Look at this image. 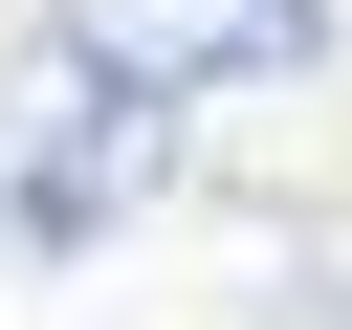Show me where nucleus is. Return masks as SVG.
<instances>
[{
    "label": "nucleus",
    "mask_w": 352,
    "mask_h": 330,
    "mask_svg": "<svg viewBox=\"0 0 352 330\" xmlns=\"http://www.w3.org/2000/svg\"><path fill=\"white\" fill-rule=\"evenodd\" d=\"M132 198H154V110H132V88H88L66 44H22V66H0V264L110 242Z\"/></svg>",
    "instance_id": "1"
},
{
    "label": "nucleus",
    "mask_w": 352,
    "mask_h": 330,
    "mask_svg": "<svg viewBox=\"0 0 352 330\" xmlns=\"http://www.w3.org/2000/svg\"><path fill=\"white\" fill-rule=\"evenodd\" d=\"M44 44H66L88 88H132V110L176 132L198 88H286V66L330 44V0H66Z\"/></svg>",
    "instance_id": "2"
}]
</instances>
